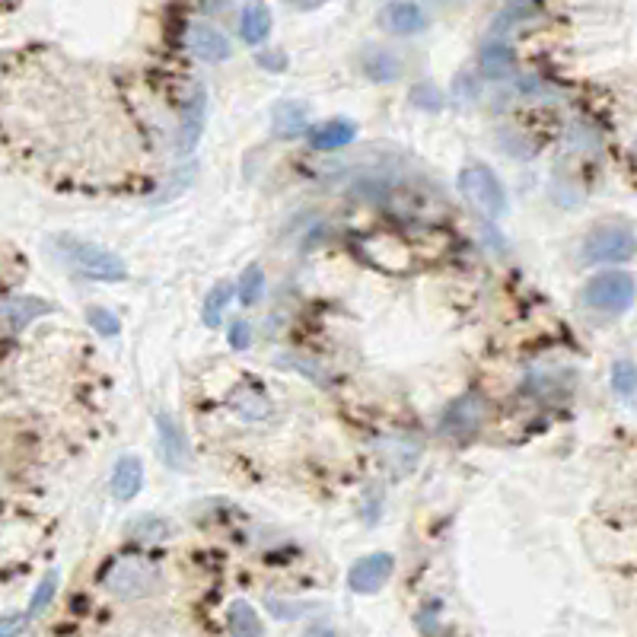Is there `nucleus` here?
<instances>
[{"mask_svg": "<svg viewBox=\"0 0 637 637\" xmlns=\"http://www.w3.org/2000/svg\"><path fill=\"white\" fill-rule=\"evenodd\" d=\"M58 255L67 268L83 274V278H90V281L115 284V281L128 278V265L122 262V258L109 249L96 246V243H86V239L58 236Z\"/></svg>", "mask_w": 637, "mask_h": 637, "instance_id": "1", "label": "nucleus"}, {"mask_svg": "<svg viewBox=\"0 0 637 637\" xmlns=\"http://www.w3.org/2000/svg\"><path fill=\"white\" fill-rule=\"evenodd\" d=\"M634 297H637L634 278H631L628 271H618V268L593 274V278L583 284V290H580L583 306L593 309V313H602V316H622V313H628Z\"/></svg>", "mask_w": 637, "mask_h": 637, "instance_id": "2", "label": "nucleus"}, {"mask_svg": "<svg viewBox=\"0 0 637 637\" xmlns=\"http://www.w3.org/2000/svg\"><path fill=\"white\" fill-rule=\"evenodd\" d=\"M160 577H163L160 567L153 561L128 555V558H118L106 567V574H102V587H106V593L131 602V599H144L157 590Z\"/></svg>", "mask_w": 637, "mask_h": 637, "instance_id": "3", "label": "nucleus"}, {"mask_svg": "<svg viewBox=\"0 0 637 637\" xmlns=\"http://www.w3.org/2000/svg\"><path fill=\"white\" fill-rule=\"evenodd\" d=\"M456 185H459V195L485 217L507 214V188H504L501 179H497V172H491L485 163L462 166Z\"/></svg>", "mask_w": 637, "mask_h": 637, "instance_id": "4", "label": "nucleus"}, {"mask_svg": "<svg viewBox=\"0 0 637 637\" xmlns=\"http://www.w3.org/2000/svg\"><path fill=\"white\" fill-rule=\"evenodd\" d=\"M580 252L587 265H618L637 252V236L628 223H602L587 233Z\"/></svg>", "mask_w": 637, "mask_h": 637, "instance_id": "5", "label": "nucleus"}, {"mask_svg": "<svg viewBox=\"0 0 637 637\" xmlns=\"http://www.w3.org/2000/svg\"><path fill=\"white\" fill-rule=\"evenodd\" d=\"M488 418V405L478 395H459L456 402L446 405L443 418H440V434L453 437V440H466L475 430L485 424Z\"/></svg>", "mask_w": 637, "mask_h": 637, "instance_id": "6", "label": "nucleus"}, {"mask_svg": "<svg viewBox=\"0 0 637 637\" xmlns=\"http://www.w3.org/2000/svg\"><path fill=\"white\" fill-rule=\"evenodd\" d=\"M204 128H208V93L204 86L195 83V90L188 93V99L182 102V118H179V150L188 153L195 150L198 141L204 137Z\"/></svg>", "mask_w": 637, "mask_h": 637, "instance_id": "7", "label": "nucleus"}, {"mask_svg": "<svg viewBox=\"0 0 637 637\" xmlns=\"http://www.w3.org/2000/svg\"><path fill=\"white\" fill-rule=\"evenodd\" d=\"M392 571H395L392 555H386V552L367 555V558L354 561V567L348 571V587L354 593H376L389 583Z\"/></svg>", "mask_w": 637, "mask_h": 637, "instance_id": "8", "label": "nucleus"}, {"mask_svg": "<svg viewBox=\"0 0 637 637\" xmlns=\"http://www.w3.org/2000/svg\"><path fill=\"white\" fill-rule=\"evenodd\" d=\"M360 74H364L370 83H399L405 74V64L395 51L383 48V45H367L360 51Z\"/></svg>", "mask_w": 637, "mask_h": 637, "instance_id": "9", "label": "nucleus"}, {"mask_svg": "<svg viewBox=\"0 0 637 637\" xmlns=\"http://www.w3.org/2000/svg\"><path fill=\"white\" fill-rule=\"evenodd\" d=\"M157 437H160V453L169 469H185L188 466V434L172 415H157Z\"/></svg>", "mask_w": 637, "mask_h": 637, "instance_id": "10", "label": "nucleus"}, {"mask_svg": "<svg viewBox=\"0 0 637 637\" xmlns=\"http://www.w3.org/2000/svg\"><path fill=\"white\" fill-rule=\"evenodd\" d=\"M271 131L281 141H294V137L309 134V106L300 99H284L271 109Z\"/></svg>", "mask_w": 637, "mask_h": 637, "instance_id": "11", "label": "nucleus"}, {"mask_svg": "<svg viewBox=\"0 0 637 637\" xmlns=\"http://www.w3.org/2000/svg\"><path fill=\"white\" fill-rule=\"evenodd\" d=\"M188 48H192L195 55L201 61H208V64H220V61H227L233 55L230 39L223 36L217 26H208V23H195L192 26V32H188Z\"/></svg>", "mask_w": 637, "mask_h": 637, "instance_id": "12", "label": "nucleus"}, {"mask_svg": "<svg viewBox=\"0 0 637 637\" xmlns=\"http://www.w3.org/2000/svg\"><path fill=\"white\" fill-rule=\"evenodd\" d=\"M354 137H357V125L351 118H329V122L309 128L306 141L319 153H332V150H344L348 144H354Z\"/></svg>", "mask_w": 637, "mask_h": 637, "instance_id": "13", "label": "nucleus"}, {"mask_svg": "<svg viewBox=\"0 0 637 637\" xmlns=\"http://www.w3.org/2000/svg\"><path fill=\"white\" fill-rule=\"evenodd\" d=\"M383 26L392 36H418L427 29V13L415 0H395L383 10Z\"/></svg>", "mask_w": 637, "mask_h": 637, "instance_id": "14", "label": "nucleus"}, {"mask_svg": "<svg viewBox=\"0 0 637 637\" xmlns=\"http://www.w3.org/2000/svg\"><path fill=\"white\" fill-rule=\"evenodd\" d=\"M271 10L265 0H246L243 10H239V39H243L246 45H265L268 36H271Z\"/></svg>", "mask_w": 637, "mask_h": 637, "instance_id": "15", "label": "nucleus"}, {"mask_svg": "<svg viewBox=\"0 0 637 637\" xmlns=\"http://www.w3.org/2000/svg\"><path fill=\"white\" fill-rule=\"evenodd\" d=\"M51 306L39 297H7L0 300V319H4V325H10L13 332L26 329L29 322H36L39 316H48Z\"/></svg>", "mask_w": 637, "mask_h": 637, "instance_id": "16", "label": "nucleus"}, {"mask_svg": "<svg viewBox=\"0 0 637 637\" xmlns=\"http://www.w3.org/2000/svg\"><path fill=\"white\" fill-rule=\"evenodd\" d=\"M144 488V462L137 456H122L112 472V494L118 501H134Z\"/></svg>", "mask_w": 637, "mask_h": 637, "instance_id": "17", "label": "nucleus"}, {"mask_svg": "<svg viewBox=\"0 0 637 637\" xmlns=\"http://www.w3.org/2000/svg\"><path fill=\"white\" fill-rule=\"evenodd\" d=\"M478 71L488 80H504L516 71V51L507 42H488L478 51Z\"/></svg>", "mask_w": 637, "mask_h": 637, "instance_id": "18", "label": "nucleus"}, {"mask_svg": "<svg viewBox=\"0 0 637 637\" xmlns=\"http://www.w3.org/2000/svg\"><path fill=\"white\" fill-rule=\"evenodd\" d=\"M230 405L243 415L246 421H265L271 418V402H268V395L265 392H258V389H236L233 392V399Z\"/></svg>", "mask_w": 637, "mask_h": 637, "instance_id": "19", "label": "nucleus"}, {"mask_svg": "<svg viewBox=\"0 0 637 637\" xmlns=\"http://www.w3.org/2000/svg\"><path fill=\"white\" fill-rule=\"evenodd\" d=\"M230 634L233 637H262V622H258V612L249 606L246 599H236L230 606Z\"/></svg>", "mask_w": 637, "mask_h": 637, "instance_id": "20", "label": "nucleus"}, {"mask_svg": "<svg viewBox=\"0 0 637 637\" xmlns=\"http://www.w3.org/2000/svg\"><path fill=\"white\" fill-rule=\"evenodd\" d=\"M236 294H239V303H243V306L262 303V297H265V271L258 268V265H249L243 274H239Z\"/></svg>", "mask_w": 637, "mask_h": 637, "instance_id": "21", "label": "nucleus"}, {"mask_svg": "<svg viewBox=\"0 0 637 637\" xmlns=\"http://www.w3.org/2000/svg\"><path fill=\"white\" fill-rule=\"evenodd\" d=\"M233 300V287L230 284H214L211 287V294L208 300H204V309H201V316H204V325H220L223 322V313H227V306Z\"/></svg>", "mask_w": 637, "mask_h": 637, "instance_id": "22", "label": "nucleus"}, {"mask_svg": "<svg viewBox=\"0 0 637 637\" xmlns=\"http://www.w3.org/2000/svg\"><path fill=\"white\" fill-rule=\"evenodd\" d=\"M612 389L622 395V399H631L637 395V367L631 360H615L612 367Z\"/></svg>", "mask_w": 637, "mask_h": 637, "instance_id": "23", "label": "nucleus"}, {"mask_svg": "<svg viewBox=\"0 0 637 637\" xmlns=\"http://www.w3.org/2000/svg\"><path fill=\"white\" fill-rule=\"evenodd\" d=\"M55 593H58V574L51 571L39 587H36V593H32V602H29V612H26V618H36V615H42L48 606H51V599H55Z\"/></svg>", "mask_w": 637, "mask_h": 637, "instance_id": "24", "label": "nucleus"}, {"mask_svg": "<svg viewBox=\"0 0 637 637\" xmlns=\"http://www.w3.org/2000/svg\"><path fill=\"white\" fill-rule=\"evenodd\" d=\"M539 0H507L504 10H501V20H497V26H516L520 20H526V16L536 10Z\"/></svg>", "mask_w": 637, "mask_h": 637, "instance_id": "25", "label": "nucleus"}, {"mask_svg": "<svg viewBox=\"0 0 637 637\" xmlns=\"http://www.w3.org/2000/svg\"><path fill=\"white\" fill-rule=\"evenodd\" d=\"M90 322H93V329L102 332V335H118V332H122V322H118V316L109 313V309H102V306L90 309Z\"/></svg>", "mask_w": 637, "mask_h": 637, "instance_id": "26", "label": "nucleus"}, {"mask_svg": "<svg viewBox=\"0 0 637 637\" xmlns=\"http://www.w3.org/2000/svg\"><path fill=\"white\" fill-rule=\"evenodd\" d=\"M411 102H415L418 109H430V112H437L443 106V96L437 86H430V83H421L415 86V93H411Z\"/></svg>", "mask_w": 637, "mask_h": 637, "instance_id": "27", "label": "nucleus"}, {"mask_svg": "<svg viewBox=\"0 0 637 637\" xmlns=\"http://www.w3.org/2000/svg\"><path fill=\"white\" fill-rule=\"evenodd\" d=\"M227 338H230V344H233L236 351H246L249 344H252V325H249V319H233Z\"/></svg>", "mask_w": 637, "mask_h": 637, "instance_id": "28", "label": "nucleus"}, {"mask_svg": "<svg viewBox=\"0 0 637 637\" xmlns=\"http://www.w3.org/2000/svg\"><path fill=\"white\" fill-rule=\"evenodd\" d=\"M258 67H265L271 74L287 71V55L284 51H258Z\"/></svg>", "mask_w": 637, "mask_h": 637, "instance_id": "29", "label": "nucleus"}, {"mask_svg": "<svg viewBox=\"0 0 637 637\" xmlns=\"http://www.w3.org/2000/svg\"><path fill=\"white\" fill-rule=\"evenodd\" d=\"M26 625V615H4L0 618V637H16Z\"/></svg>", "mask_w": 637, "mask_h": 637, "instance_id": "30", "label": "nucleus"}, {"mask_svg": "<svg viewBox=\"0 0 637 637\" xmlns=\"http://www.w3.org/2000/svg\"><path fill=\"white\" fill-rule=\"evenodd\" d=\"M284 4H287V7H294V10H303V13H306V10H319V7L325 4V0H284Z\"/></svg>", "mask_w": 637, "mask_h": 637, "instance_id": "31", "label": "nucleus"}, {"mask_svg": "<svg viewBox=\"0 0 637 637\" xmlns=\"http://www.w3.org/2000/svg\"><path fill=\"white\" fill-rule=\"evenodd\" d=\"M306 637H338L332 628H313V631H306Z\"/></svg>", "mask_w": 637, "mask_h": 637, "instance_id": "32", "label": "nucleus"}, {"mask_svg": "<svg viewBox=\"0 0 637 637\" xmlns=\"http://www.w3.org/2000/svg\"><path fill=\"white\" fill-rule=\"evenodd\" d=\"M634 150H637V144H634Z\"/></svg>", "mask_w": 637, "mask_h": 637, "instance_id": "33", "label": "nucleus"}]
</instances>
